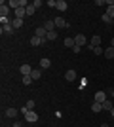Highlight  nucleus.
I'll list each match as a JSON object with an SVG mask.
<instances>
[{
    "label": "nucleus",
    "mask_w": 114,
    "mask_h": 127,
    "mask_svg": "<svg viewBox=\"0 0 114 127\" xmlns=\"http://www.w3.org/2000/svg\"><path fill=\"white\" fill-rule=\"evenodd\" d=\"M10 11H11V8L8 6V2H0V17H8L10 15Z\"/></svg>",
    "instance_id": "1"
},
{
    "label": "nucleus",
    "mask_w": 114,
    "mask_h": 127,
    "mask_svg": "<svg viewBox=\"0 0 114 127\" xmlns=\"http://www.w3.org/2000/svg\"><path fill=\"white\" fill-rule=\"evenodd\" d=\"M74 42L78 48H84V46H87V38L84 36V34H76L74 36Z\"/></svg>",
    "instance_id": "2"
},
{
    "label": "nucleus",
    "mask_w": 114,
    "mask_h": 127,
    "mask_svg": "<svg viewBox=\"0 0 114 127\" xmlns=\"http://www.w3.org/2000/svg\"><path fill=\"white\" fill-rule=\"evenodd\" d=\"M25 120H27L29 123H36V122H38V114H36L34 110H29V114L25 116Z\"/></svg>",
    "instance_id": "3"
},
{
    "label": "nucleus",
    "mask_w": 114,
    "mask_h": 127,
    "mask_svg": "<svg viewBox=\"0 0 114 127\" xmlns=\"http://www.w3.org/2000/svg\"><path fill=\"white\" fill-rule=\"evenodd\" d=\"M107 15L114 19V0H107Z\"/></svg>",
    "instance_id": "4"
},
{
    "label": "nucleus",
    "mask_w": 114,
    "mask_h": 127,
    "mask_svg": "<svg viewBox=\"0 0 114 127\" xmlns=\"http://www.w3.org/2000/svg\"><path fill=\"white\" fill-rule=\"evenodd\" d=\"M53 23H55V29H67V27H69V23H67L63 17H57V19H53Z\"/></svg>",
    "instance_id": "5"
},
{
    "label": "nucleus",
    "mask_w": 114,
    "mask_h": 127,
    "mask_svg": "<svg viewBox=\"0 0 114 127\" xmlns=\"http://www.w3.org/2000/svg\"><path fill=\"white\" fill-rule=\"evenodd\" d=\"M107 99H109V97H107L105 91H97V93H95V102H101V104H103Z\"/></svg>",
    "instance_id": "6"
},
{
    "label": "nucleus",
    "mask_w": 114,
    "mask_h": 127,
    "mask_svg": "<svg viewBox=\"0 0 114 127\" xmlns=\"http://www.w3.org/2000/svg\"><path fill=\"white\" fill-rule=\"evenodd\" d=\"M34 36H38V38H46V36H48V31H46L44 27H38L36 31H34ZM46 40H48V38H46Z\"/></svg>",
    "instance_id": "7"
},
{
    "label": "nucleus",
    "mask_w": 114,
    "mask_h": 127,
    "mask_svg": "<svg viewBox=\"0 0 114 127\" xmlns=\"http://www.w3.org/2000/svg\"><path fill=\"white\" fill-rule=\"evenodd\" d=\"M87 46H89V49L93 51V48H97V46H101V36H93V38H91V42L87 44Z\"/></svg>",
    "instance_id": "8"
},
{
    "label": "nucleus",
    "mask_w": 114,
    "mask_h": 127,
    "mask_svg": "<svg viewBox=\"0 0 114 127\" xmlns=\"http://www.w3.org/2000/svg\"><path fill=\"white\" fill-rule=\"evenodd\" d=\"M19 70H21V74H23V76H31L34 68H31V64H21V68H19Z\"/></svg>",
    "instance_id": "9"
},
{
    "label": "nucleus",
    "mask_w": 114,
    "mask_h": 127,
    "mask_svg": "<svg viewBox=\"0 0 114 127\" xmlns=\"http://www.w3.org/2000/svg\"><path fill=\"white\" fill-rule=\"evenodd\" d=\"M13 13H15V19H23V17L27 15V8H17Z\"/></svg>",
    "instance_id": "10"
},
{
    "label": "nucleus",
    "mask_w": 114,
    "mask_h": 127,
    "mask_svg": "<svg viewBox=\"0 0 114 127\" xmlns=\"http://www.w3.org/2000/svg\"><path fill=\"white\" fill-rule=\"evenodd\" d=\"M42 44H46V38H38V36L31 38V46H42Z\"/></svg>",
    "instance_id": "11"
},
{
    "label": "nucleus",
    "mask_w": 114,
    "mask_h": 127,
    "mask_svg": "<svg viewBox=\"0 0 114 127\" xmlns=\"http://www.w3.org/2000/svg\"><path fill=\"white\" fill-rule=\"evenodd\" d=\"M65 80L67 82H74L76 80V70H67L65 72Z\"/></svg>",
    "instance_id": "12"
},
{
    "label": "nucleus",
    "mask_w": 114,
    "mask_h": 127,
    "mask_svg": "<svg viewBox=\"0 0 114 127\" xmlns=\"http://www.w3.org/2000/svg\"><path fill=\"white\" fill-rule=\"evenodd\" d=\"M51 66V61H49L48 57H42L40 59V68H49Z\"/></svg>",
    "instance_id": "13"
},
{
    "label": "nucleus",
    "mask_w": 114,
    "mask_h": 127,
    "mask_svg": "<svg viewBox=\"0 0 114 127\" xmlns=\"http://www.w3.org/2000/svg\"><path fill=\"white\" fill-rule=\"evenodd\" d=\"M13 31H15V29L11 27V23L10 25H2V34H13Z\"/></svg>",
    "instance_id": "14"
},
{
    "label": "nucleus",
    "mask_w": 114,
    "mask_h": 127,
    "mask_svg": "<svg viewBox=\"0 0 114 127\" xmlns=\"http://www.w3.org/2000/svg\"><path fill=\"white\" fill-rule=\"evenodd\" d=\"M105 57L109 59V61H110V59H114V48H110V46H109V48L105 49Z\"/></svg>",
    "instance_id": "15"
},
{
    "label": "nucleus",
    "mask_w": 114,
    "mask_h": 127,
    "mask_svg": "<svg viewBox=\"0 0 114 127\" xmlns=\"http://www.w3.org/2000/svg\"><path fill=\"white\" fill-rule=\"evenodd\" d=\"M67 8H69V4H67L65 0H57V10L59 11H65Z\"/></svg>",
    "instance_id": "16"
},
{
    "label": "nucleus",
    "mask_w": 114,
    "mask_h": 127,
    "mask_svg": "<svg viewBox=\"0 0 114 127\" xmlns=\"http://www.w3.org/2000/svg\"><path fill=\"white\" fill-rule=\"evenodd\" d=\"M17 114H19L17 108H8V110H6V116H8V118H15Z\"/></svg>",
    "instance_id": "17"
},
{
    "label": "nucleus",
    "mask_w": 114,
    "mask_h": 127,
    "mask_svg": "<svg viewBox=\"0 0 114 127\" xmlns=\"http://www.w3.org/2000/svg\"><path fill=\"white\" fill-rule=\"evenodd\" d=\"M44 29H46L48 32L55 31V23H53V21H46V23H44Z\"/></svg>",
    "instance_id": "18"
},
{
    "label": "nucleus",
    "mask_w": 114,
    "mask_h": 127,
    "mask_svg": "<svg viewBox=\"0 0 114 127\" xmlns=\"http://www.w3.org/2000/svg\"><path fill=\"white\" fill-rule=\"evenodd\" d=\"M11 27H13L15 31H17V29H21V27H23V19H13V21H11Z\"/></svg>",
    "instance_id": "19"
},
{
    "label": "nucleus",
    "mask_w": 114,
    "mask_h": 127,
    "mask_svg": "<svg viewBox=\"0 0 114 127\" xmlns=\"http://www.w3.org/2000/svg\"><path fill=\"white\" fill-rule=\"evenodd\" d=\"M31 76H33V80H40V78H42V70H40V68H34Z\"/></svg>",
    "instance_id": "20"
},
{
    "label": "nucleus",
    "mask_w": 114,
    "mask_h": 127,
    "mask_svg": "<svg viewBox=\"0 0 114 127\" xmlns=\"http://www.w3.org/2000/svg\"><path fill=\"white\" fill-rule=\"evenodd\" d=\"M65 46H67V48H74V46H76V42H74V38H65Z\"/></svg>",
    "instance_id": "21"
},
{
    "label": "nucleus",
    "mask_w": 114,
    "mask_h": 127,
    "mask_svg": "<svg viewBox=\"0 0 114 127\" xmlns=\"http://www.w3.org/2000/svg\"><path fill=\"white\" fill-rule=\"evenodd\" d=\"M8 6H10L13 11H15L17 8H19V0H10V2H8Z\"/></svg>",
    "instance_id": "22"
},
{
    "label": "nucleus",
    "mask_w": 114,
    "mask_h": 127,
    "mask_svg": "<svg viewBox=\"0 0 114 127\" xmlns=\"http://www.w3.org/2000/svg\"><path fill=\"white\" fill-rule=\"evenodd\" d=\"M21 82H23L25 85H31V84L34 82V80H33V76H23V78H21Z\"/></svg>",
    "instance_id": "23"
},
{
    "label": "nucleus",
    "mask_w": 114,
    "mask_h": 127,
    "mask_svg": "<svg viewBox=\"0 0 114 127\" xmlns=\"http://www.w3.org/2000/svg\"><path fill=\"white\" fill-rule=\"evenodd\" d=\"M91 110L93 112H101V110H103V104H101V102H93V104H91Z\"/></svg>",
    "instance_id": "24"
},
{
    "label": "nucleus",
    "mask_w": 114,
    "mask_h": 127,
    "mask_svg": "<svg viewBox=\"0 0 114 127\" xmlns=\"http://www.w3.org/2000/svg\"><path fill=\"white\" fill-rule=\"evenodd\" d=\"M34 11H36V6H34V4H29L27 6V15H34Z\"/></svg>",
    "instance_id": "25"
},
{
    "label": "nucleus",
    "mask_w": 114,
    "mask_h": 127,
    "mask_svg": "<svg viewBox=\"0 0 114 127\" xmlns=\"http://www.w3.org/2000/svg\"><path fill=\"white\" fill-rule=\"evenodd\" d=\"M103 110H112V102H110V99H107V101L103 102Z\"/></svg>",
    "instance_id": "26"
},
{
    "label": "nucleus",
    "mask_w": 114,
    "mask_h": 127,
    "mask_svg": "<svg viewBox=\"0 0 114 127\" xmlns=\"http://www.w3.org/2000/svg\"><path fill=\"white\" fill-rule=\"evenodd\" d=\"M93 53H95V55H101V53H103L105 55V49L101 48V46H97V48H93Z\"/></svg>",
    "instance_id": "27"
},
{
    "label": "nucleus",
    "mask_w": 114,
    "mask_h": 127,
    "mask_svg": "<svg viewBox=\"0 0 114 127\" xmlns=\"http://www.w3.org/2000/svg\"><path fill=\"white\" fill-rule=\"evenodd\" d=\"M101 21H105V23H107V25H112V19H110V17L107 15V13H105V15L101 17Z\"/></svg>",
    "instance_id": "28"
},
{
    "label": "nucleus",
    "mask_w": 114,
    "mask_h": 127,
    "mask_svg": "<svg viewBox=\"0 0 114 127\" xmlns=\"http://www.w3.org/2000/svg\"><path fill=\"white\" fill-rule=\"evenodd\" d=\"M46 38H48V40H55V38H57V32H55V31L48 32V36H46Z\"/></svg>",
    "instance_id": "29"
},
{
    "label": "nucleus",
    "mask_w": 114,
    "mask_h": 127,
    "mask_svg": "<svg viewBox=\"0 0 114 127\" xmlns=\"http://www.w3.org/2000/svg\"><path fill=\"white\" fill-rule=\"evenodd\" d=\"M25 106H27L29 110H34V101H33V99H31V101H27V104H25Z\"/></svg>",
    "instance_id": "30"
},
{
    "label": "nucleus",
    "mask_w": 114,
    "mask_h": 127,
    "mask_svg": "<svg viewBox=\"0 0 114 127\" xmlns=\"http://www.w3.org/2000/svg\"><path fill=\"white\" fill-rule=\"evenodd\" d=\"M48 6L49 8H57V0H48Z\"/></svg>",
    "instance_id": "31"
},
{
    "label": "nucleus",
    "mask_w": 114,
    "mask_h": 127,
    "mask_svg": "<svg viewBox=\"0 0 114 127\" xmlns=\"http://www.w3.org/2000/svg\"><path fill=\"white\" fill-rule=\"evenodd\" d=\"M19 112H21L23 116H27V114H29V108H27V106H23V108H19Z\"/></svg>",
    "instance_id": "32"
},
{
    "label": "nucleus",
    "mask_w": 114,
    "mask_h": 127,
    "mask_svg": "<svg viewBox=\"0 0 114 127\" xmlns=\"http://www.w3.org/2000/svg\"><path fill=\"white\" fill-rule=\"evenodd\" d=\"M33 4H34V6H36V10H38V8H40V6H42V0H34Z\"/></svg>",
    "instance_id": "33"
},
{
    "label": "nucleus",
    "mask_w": 114,
    "mask_h": 127,
    "mask_svg": "<svg viewBox=\"0 0 114 127\" xmlns=\"http://www.w3.org/2000/svg\"><path fill=\"white\" fill-rule=\"evenodd\" d=\"M11 127H23V123H21V122H15V123H13Z\"/></svg>",
    "instance_id": "34"
},
{
    "label": "nucleus",
    "mask_w": 114,
    "mask_h": 127,
    "mask_svg": "<svg viewBox=\"0 0 114 127\" xmlns=\"http://www.w3.org/2000/svg\"><path fill=\"white\" fill-rule=\"evenodd\" d=\"M110 48H114V38H112V40H110Z\"/></svg>",
    "instance_id": "35"
},
{
    "label": "nucleus",
    "mask_w": 114,
    "mask_h": 127,
    "mask_svg": "<svg viewBox=\"0 0 114 127\" xmlns=\"http://www.w3.org/2000/svg\"><path fill=\"white\" fill-rule=\"evenodd\" d=\"M101 127H110V125H109V123H101Z\"/></svg>",
    "instance_id": "36"
},
{
    "label": "nucleus",
    "mask_w": 114,
    "mask_h": 127,
    "mask_svg": "<svg viewBox=\"0 0 114 127\" xmlns=\"http://www.w3.org/2000/svg\"><path fill=\"white\" fill-rule=\"evenodd\" d=\"M110 114H112V118H114V106H112V110H110Z\"/></svg>",
    "instance_id": "37"
},
{
    "label": "nucleus",
    "mask_w": 114,
    "mask_h": 127,
    "mask_svg": "<svg viewBox=\"0 0 114 127\" xmlns=\"http://www.w3.org/2000/svg\"><path fill=\"white\" fill-rule=\"evenodd\" d=\"M110 97H112V99H114V91H112V93H110Z\"/></svg>",
    "instance_id": "38"
}]
</instances>
